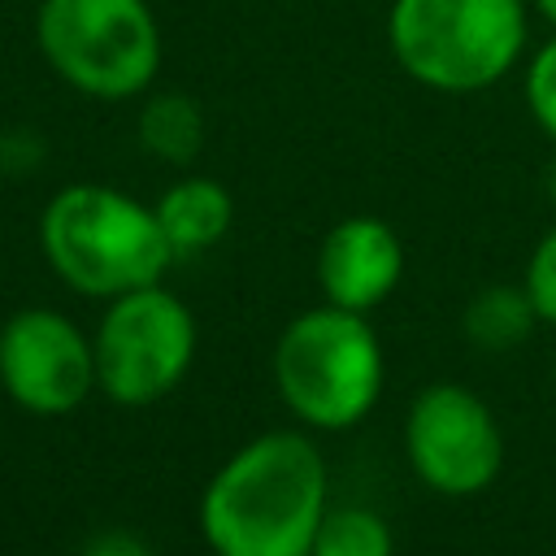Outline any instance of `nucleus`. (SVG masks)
<instances>
[{"label": "nucleus", "instance_id": "nucleus-1", "mask_svg": "<svg viewBox=\"0 0 556 556\" xmlns=\"http://www.w3.org/2000/svg\"><path fill=\"white\" fill-rule=\"evenodd\" d=\"M326 508L330 469L321 447L300 430H265L208 478L200 530L213 556H313Z\"/></svg>", "mask_w": 556, "mask_h": 556}, {"label": "nucleus", "instance_id": "nucleus-2", "mask_svg": "<svg viewBox=\"0 0 556 556\" xmlns=\"http://www.w3.org/2000/svg\"><path fill=\"white\" fill-rule=\"evenodd\" d=\"M39 248L70 291L96 300L152 287L178 261L156 208L104 182L61 187L39 213Z\"/></svg>", "mask_w": 556, "mask_h": 556}, {"label": "nucleus", "instance_id": "nucleus-3", "mask_svg": "<svg viewBox=\"0 0 556 556\" xmlns=\"http://www.w3.org/2000/svg\"><path fill=\"white\" fill-rule=\"evenodd\" d=\"M526 35L521 0H395L387 13L395 65L447 96L500 83L521 61Z\"/></svg>", "mask_w": 556, "mask_h": 556}, {"label": "nucleus", "instance_id": "nucleus-4", "mask_svg": "<svg viewBox=\"0 0 556 556\" xmlns=\"http://www.w3.org/2000/svg\"><path fill=\"white\" fill-rule=\"evenodd\" d=\"M387 378L378 330L365 313L317 304L287 321L274 343L282 404L313 430H352L378 404Z\"/></svg>", "mask_w": 556, "mask_h": 556}, {"label": "nucleus", "instance_id": "nucleus-5", "mask_svg": "<svg viewBox=\"0 0 556 556\" xmlns=\"http://www.w3.org/2000/svg\"><path fill=\"white\" fill-rule=\"evenodd\" d=\"M35 43L52 74L91 100L143 96L161 70V26L148 0H39Z\"/></svg>", "mask_w": 556, "mask_h": 556}, {"label": "nucleus", "instance_id": "nucleus-6", "mask_svg": "<svg viewBox=\"0 0 556 556\" xmlns=\"http://www.w3.org/2000/svg\"><path fill=\"white\" fill-rule=\"evenodd\" d=\"M96 378L113 404L143 408L169 395L195 361V317L161 282L113 295L96 334Z\"/></svg>", "mask_w": 556, "mask_h": 556}, {"label": "nucleus", "instance_id": "nucleus-7", "mask_svg": "<svg viewBox=\"0 0 556 556\" xmlns=\"http://www.w3.org/2000/svg\"><path fill=\"white\" fill-rule=\"evenodd\" d=\"M404 452L413 473L452 500L486 491L504 469V430L495 413L460 382H430L404 417Z\"/></svg>", "mask_w": 556, "mask_h": 556}, {"label": "nucleus", "instance_id": "nucleus-8", "mask_svg": "<svg viewBox=\"0 0 556 556\" xmlns=\"http://www.w3.org/2000/svg\"><path fill=\"white\" fill-rule=\"evenodd\" d=\"M0 387L35 417H65L100 391L96 343L56 308H17L0 326Z\"/></svg>", "mask_w": 556, "mask_h": 556}, {"label": "nucleus", "instance_id": "nucleus-9", "mask_svg": "<svg viewBox=\"0 0 556 556\" xmlns=\"http://www.w3.org/2000/svg\"><path fill=\"white\" fill-rule=\"evenodd\" d=\"M404 278V243L382 217H343L317 248V287L326 304L369 313Z\"/></svg>", "mask_w": 556, "mask_h": 556}, {"label": "nucleus", "instance_id": "nucleus-10", "mask_svg": "<svg viewBox=\"0 0 556 556\" xmlns=\"http://www.w3.org/2000/svg\"><path fill=\"white\" fill-rule=\"evenodd\" d=\"M152 208H156V222H161L174 256L208 252L230 230V217H235L230 191L204 174H187V178L169 182Z\"/></svg>", "mask_w": 556, "mask_h": 556}, {"label": "nucleus", "instance_id": "nucleus-11", "mask_svg": "<svg viewBox=\"0 0 556 556\" xmlns=\"http://www.w3.org/2000/svg\"><path fill=\"white\" fill-rule=\"evenodd\" d=\"M139 143L148 156L169 165H191L204 148V113L182 91H156L139 109Z\"/></svg>", "mask_w": 556, "mask_h": 556}, {"label": "nucleus", "instance_id": "nucleus-12", "mask_svg": "<svg viewBox=\"0 0 556 556\" xmlns=\"http://www.w3.org/2000/svg\"><path fill=\"white\" fill-rule=\"evenodd\" d=\"M539 313L526 295V287H486L465 304L460 330L482 348V352H508L517 343H526V334L534 330Z\"/></svg>", "mask_w": 556, "mask_h": 556}, {"label": "nucleus", "instance_id": "nucleus-13", "mask_svg": "<svg viewBox=\"0 0 556 556\" xmlns=\"http://www.w3.org/2000/svg\"><path fill=\"white\" fill-rule=\"evenodd\" d=\"M391 552H395V539L387 517L361 504L326 508L313 539V556H391Z\"/></svg>", "mask_w": 556, "mask_h": 556}, {"label": "nucleus", "instance_id": "nucleus-14", "mask_svg": "<svg viewBox=\"0 0 556 556\" xmlns=\"http://www.w3.org/2000/svg\"><path fill=\"white\" fill-rule=\"evenodd\" d=\"M526 109L539 122V130L556 143V35L526 65Z\"/></svg>", "mask_w": 556, "mask_h": 556}, {"label": "nucleus", "instance_id": "nucleus-15", "mask_svg": "<svg viewBox=\"0 0 556 556\" xmlns=\"http://www.w3.org/2000/svg\"><path fill=\"white\" fill-rule=\"evenodd\" d=\"M539 321H552L556 326V226L534 243L530 261H526V278H521Z\"/></svg>", "mask_w": 556, "mask_h": 556}, {"label": "nucleus", "instance_id": "nucleus-16", "mask_svg": "<svg viewBox=\"0 0 556 556\" xmlns=\"http://www.w3.org/2000/svg\"><path fill=\"white\" fill-rule=\"evenodd\" d=\"M78 556H152V547L139 534H130V530H104Z\"/></svg>", "mask_w": 556, "mask_h": 556}, {"label": "nucleus", "instance_id": "nucleus-17", "mask_svg": "<svg viewBox=\"0 0 556 556\" xmlns=\"http://www.w3.org/2000/svg\"><path fill=\"white\" fill-rule=\"evenodd\" d=\"M534 4H539V13H543L552 26H556V0H534Z\"/></svg>", "mask_w": 556, "mask_h": 556}]
</instances>
